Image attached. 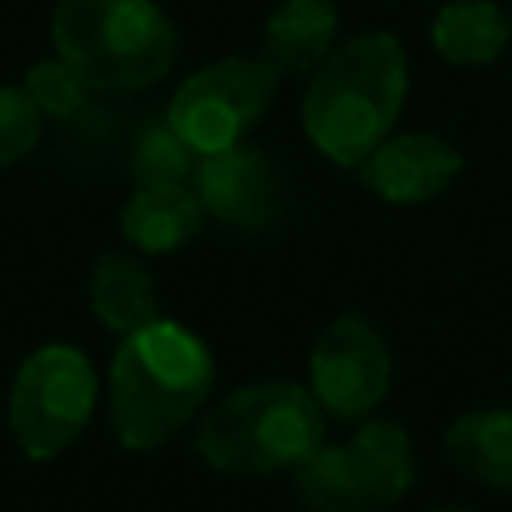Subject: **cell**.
Returning a JSON list of instances; mask_svg holds the SVG:
<instances>
[{
    "instance_id": "9c48e42d",
    "label": "cell",
    "mask_w": 512,
    "mask_h": 512,
    "mask_svg": "<svg viewBox=\"0 0 512 512\" xmlns=\"http://www.w3.org/2000/svg\"><path fill=\"white\" fill-rule=\"evenodd\" d=\"M464 168V156L432 136V132H404L380 140L360 160V180L388 204H424L440 196Z\"/></svg>"
},
{
    "instance_id": "30bf717a",
    "label": "cell",
    "mask_w": 512,
    "mask_h": 512,
    "mask_svg": "<svg viewBox=\"0 0 512 512\" xmlns=\"http://www.w3.org/2000/svg\"><path fill=\"white\" fill-rule=\"evenodd\" d=\"M204 224V204L188 184H152L136 188L120 208V232L132 248L160 256L188 244Z\"/></svg>"
},
{
    "instance_id": "3957f363",
    "label": "cell",
    "mask_w": 512,
    "mask_h": 512,
    "mask_svg": "<svg viewBox=\"0 0 512 512\" xmlns=\"http://www.w3.org/2000/svg\"><path fill=\"white\" fill-rule=\"evenodd\" d=\"M324 444V408L300 384L268 380L228 392L192 436L196 456L216 472L264 476L300 468Z\"/></svg>"
},
{
    "instance_id": "6da1fadb",
    "label": "cell",
    "mask_w": 512,
    "mask_h": 512,
    "mask_svg": "<svg viewBox=\"0 0 512 512\" xmlns=\"http://www.w3.org/2000/svg\"><path fill=\"white\" fill-rule=\"evenodd\" d=\"M216 364L200 336L172 320H156L120 340L108 372L112 432L128 452L168 444L200 416L212 396Z\"/></svg>"
},
{
    "instance_id": "7a4b0ae2",
    "label": "cell",
    "mask_w": 512,
    "mask_h": 512,
    "mask_svg": "<svg viewBox=\"0 0 512 512\" xmlns=\"http://www.w3.org/2000/svg\"><path fill=\"white\" fill-rule=\"evenodd\" d=\"M408 92V56L392 32H364L344 40L312 72L304 96L308 140L340 168L360 160L388 140Z\"/></svg>"
},
{
    "instance_id": "8fae6325",
    "label": "cell",
    "mask_w": 512,
    "mask_h": 512,
    "mask_svg": "<svg viewBox=\"0 0 512 512\" xmlns=\"http://www.w3.org/2000/svg\"><path fill=\"white\" fill-rule=\"evenodd\" d=\"M336 24L340 20H336V8L328 0H284L264 24L260 60L276 76L312 72L332 52Z\"/></svg>"
},
{
    "instance_id": "7c38bea8",
    "label": "cell",
    "mask_w": 512,
    "mask_h": 512,
    "mask_svg": "<svg viewBox=\"0 0 512 512\" xmlns=\"http://www.w3.org/2000/svg\"><path fill=\"white\" fill-rule=\"evenodd\" d=\"M92 312L116 336H132L160 320V300L148 268L136 256L104 252L92 268Z\"/></svg>"
},
{
    "instance_id": "52a82bcc",
    "label": "cell",
    "mask_w": 512,
    "mask_h": 512,
    "mask_svg": "<svg viewBox=\"0 0 512 512\" xmlns=\"http://www.w3.org/2000/svg\"><path fill=\"white\" fill-rule=\"evenodd\" d=\"M392 384V356L380 328L356 312L336 316L308 356V392L336 420H364Z\"/></svg>"
},
{
    "instance_id": "4fadbf2b",
    "label": "cell",
    "mask_w": 512,
    "mask_h": 512,
    "mask_svg": "<svg viewBox=\"0 0 512 512\" xmlns=\"http://www.w3.org/2000/svg\"><path fill=\"white\" fill-rule=\"evenodd\" d=\"M448 460L476 484L512 488V408L464 412L444 432Z\"/></svg>"
},
{
    "instance_id": "8992f818",
    "label": "cell",
    "mask_w": 512,
    "mask_h": 512,
    "mask_svg": "<svg viewBox=\"0 0 512 512\" xmlns=\"http://www.w3.org/2000/svg\"><path fill=\"white\" fill-rule=\"evenodd\" d=\"M276 84L280 76L260 56H228L188 76L164 120L196 156H212L240 144V136L268 112Z\"/></svg>"
},
{
    "instance_id": "5b68a950",
    "label": "cell",
    "mask_w": 512,
    "mask_h": 512,
    "mask_svg": "<svg viewBox=\"0 0 512 512\" xmlns=\"http://www.w3.org/2000/svg\"><path fill=\"white\" fill-rule=\"evenodd\" d=\"M96 368L72 344L36 348L12 376L8 428L28 460L60 456L92 420L96 408Z\"/></svg>"
},
{
    "instance_id": "ba28073f",
    "label": "cell",
    "mask_w": 512,
    "mask_h": 512,
    "mask_svg": "<svg viewBox=\"0 0 512 512\" xmlns=\"http://www.w3.org/2000/svg\"><path fill=\"white\" fill-rule=\"evenodd\" d=\"M192 180H196V196H200L204 212H212L216 220H224L232 228L260 232V228H272L284 212L276 168L256 148L236 144V148L200 156Z\"/></svg>"
},
{
    "instance_id": "277c9868",
    "label": "cell",
    "mask_w": 512,
    "mask_h": 512,
    "mask_svg": "<svg viewBox=\"0 0 512 512\" xmlns=\"http://www.w3.org/2000/svg\"><path fill=\"white\" fill-rule=\"evenodd\" d=\"M56 56L100 92H136L176 60L172 20L152 0H60L52 12Z\"/></svg>"
},
{
    "instance_id": "d6986e66",
    "label": "cell",
    "mask_w": 512,
    "mask_h": 512,
    "mask_svg": "<svg viewBox=\"0 0 512 512\" xmlns=\"http://www.w3.org/2000/svg\"><path fill=\"white\" fill-rule=\"evenodd\" d=\"M40 140V108L24 84H0V168L24 160Z\"/></svg>"
},
{
    "instance_id": "ffe728a7",
    "label": "cell",
    "mask_w": 512,
    "mask_h": 512,
    "mask_svg": "<svg viewBox=\"0 0 512 512\" xmlns=\"http://www.w3.org/2000/svg\"><path fill=\"white\" fill-rule=\"evenodd\" d=\"M432 512H468V508H432Z\"/></svg>"
},
{
    "instance_id": "9a60e30c",
    "label": "cell",
    "mask_w": 512,
    "mask_h": 512,
    "mask_svg": "<svg viewBox=\"0 0 512 512\" xmlns=\"http://www.w3.org/2000/svg\"><path fill=\"white\" fill-rule=\"evenodd\" d=\"M296 492L308 512H372V488L348 444H320L296 468Z\"/></svg>"
},
{
    "instance_id": "ac0fdd59",
    "label": "cell",
    "mask_w": 512,
    "mask_h": 512,
    "mask_svg": "<svg viewBox=\"0 0 512 512\" xmlns=\"http://www.w3.org/2000/svg\"><path fill=\"white\" fill-rule=\"evenodd\" d=\"M24 92L32 96V104L40 108V116L64 120V116H72V112L84 104L88 84H84L60 56H52V60H36V64L28 68Z\"/></svg>"
},
{
    "instance_id": "2e32d148",
    "label": "cell",
    "mask_w": 512,
    "mask_h": 512,
    "mask_svg": "<svg viewBox=\"0 0 512 512\" xmlns=\"http://www.w3.org/2000/svg\"><path fill=\"white\" fill-rule=\"evenodd\" d=\"M348 448L356 452L364 480L372 488L376 508L384 504H400L416 480V456H412V440L396 420H364L356 428V436L348 440Z\"/></svg>"
},
{
    "instance_id": "e0dca14e",
    "label": "cell",
    "mask_w": 512,
    "mask_h": 512,
    "mask_svg": "<svg viewBox=\"0 0 512 512\" xmlns=\"http://www.w3.org/2000/svg\"><path fill=\"white\" fill-rule=\"evenodd\" d=\"M200 156L172 132V124H152L136 136L132 148V176L136 188H152V184H188V176L196 172Z\"/></svg>"
},
{
    "instance_id": "5bb4252c",
    "label": "cell",
    "mask_w": 512,
    "mask_h": 512,
    "mask_svg": "<svg viewBox=\"0 0 512 512\" xmlns=\"http://www.w3.org/2000/svg\"><path fill=\"white\" fill-rule=\"evenodd\" d=\"M512 36V20L488 0H452L432 20V44L448 64H492Z\"/></svg>"
}]
</instances>
